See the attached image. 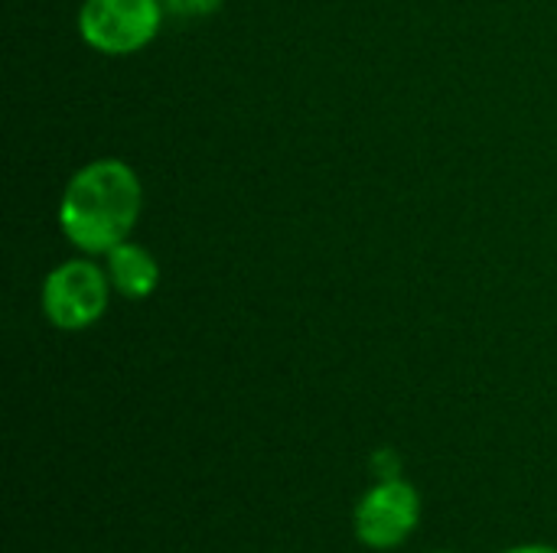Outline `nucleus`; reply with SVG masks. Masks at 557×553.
Segmentation results:
<instances>
[{
  "label": "nucleus",
  "instance_id": "nucleus-1",
  "mask_svg": "<svg viewBox=\"0 0 557 553\" xmlns=\"http://www.w3.org/2000/svg\"><path fill=\"white\" fill-rule=\"evenodd\" d=\"M140 205V179L124 160H91L69 179L59 199V228L78 251L108 254L131 238Z\"/></svg>",
  "mask_w": 557,
  "mask_h": 553
},
{
  "label": "nucleus",
  "instance_id": "nucleus-2",
  "mask_svg": "<svg viewBox=\"0 0 557 553\" xmlns=\"http://www.w3.org/2000/svg\"><path fill=\"white\" fill-rule=\"evenodd\" d=\"M111 290L108 271L95 261H65L42 280V316L62 332H82L104 316Z\"/></svg>",
  "mask_w": 557,
  "mask_h": 553
},
{
  "label": "nucleus",
  "instance_id": "nucleus-3",
  "mask_svg": "<svg viewBox=\"0 0 557 553\" xmlns=\"http://www.w3.org/2000/svg\"><path fill=\"white\" fill-rule=\"evenodd\" d=\"M163 23V0H85L78 36L104 55H131L150 46Z\"/></svg>",
  "mask_w": 557,
  "mask_h": 553
},
{
  "label": "nucleus",
  "instance_id": "nucleus-4",
  "mask_svg": "<svg viewBox=\"0 0 557 553\" xmlns=\"http://www.w3.org/2000/svg\"><path fill=\"white\" fill-rule=\"evenodd\" d=\"M418 521H421V495L414 486H408L398 476L372 486L359 499L352 515L356 538L372 551L401 548L414 535Z\"/></svg>",
  "mask_w": 557,
  "mask_h": 553
},
{
  "label": "nucleus",
  "instance_id": "nucleus-5",
  "mask_svg": "<svg viewBox=\"0 0 557 553\" xmlns=\"http://www.w3.org/2000/svg\"><path fill=\"white\" fill-rule=\"evenodd\" d=\"M108 280L114 287V293L127 297V300H147L157 284H160V267H157V257L134 244V241H124L117 248L108 251Z\"/></svg>",
  "mask_w": 557,
  "mask_h": 553
},
{
  "label": "nucleus",
  "instance_id": "nucleus-6",
  "mask_svg": "<svg viewBox=\"0 0 557 553\" xmlns=\"http://www.w3.org/2000/svg\"><path fill=\"white\" fill-rule=\"evenodd\" d=\"M222 0H163V10L173 16H206L215 13Z\"/></svg>",
  "mask_w": 557,
  "mask_h": 553
},
{
  "label": "nucleus",
  "instance_id": "nucleus-7",
  "mask_svg": "<svg viewBox=\"0 0 557 553\" xmlns=\"http://www.w3.org/2000/svg\"><path fill=\"white\" fill-rule=\"evenodd\" d=\"M503 553H557V548H548V544H525V548H512V551Z\"/></svg>",
  "mask_w": 557,
  "mask_h": 553
},
{
  "label": "nucleus",
  "instance_id": "nucleus-8",
  "mask_svg": "<svg viewBox=\"0 0 557 553\" xmlns=\"http://www.w3.org/2000/svg\"><path fill=\"white\" fill-rule=\"evenodd\" d=\"M437 553H450V551H437Z\"/></svg>",
  "mask_w": 557,
  "mask_h": 553
}]
</instances>
